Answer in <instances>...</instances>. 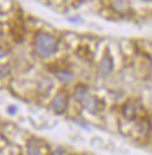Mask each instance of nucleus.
<instances>
[{
  "label": "nucleus",
  "instance_id": "1",
  "mask_svg": "<svg viewBox=\"0 0 152 155\" xmlns=\"http://www.w3.org/2000/svg\"><path fill=\"white\" fill-rule=\"evenodd\" d=\"M35 51L41 57H49L56 51L57 48V39L50 34L39 32L35 37Z\"/></svg>",
  "mask_w": 152,
  "mask_h": 155
},
{
  "label": "nucleus",
  "instance_id": "2",
  "mask_svg": "<svg viewBox=\"0 0 152 155\" xmlns=\"http://www.w3.org/2000/svg\"><path fill=\"white\" fill-rule=\"evenodd\" d=\"M66 105H67V98H66L65 95L63 94H59L55 97L51 102V108L57 114H62L64 112V110L66 109Z\"/></svg>",
  "mask_w": 152,
  "mask_h": 155
},
{
  "label": "nucleus",
  "instance_id": "3",
  "mask_svg": "<svg viewBox=\"0 0 152 155\" xmlns=\"http://www.w3.org/2000/svg\"><path fill=\"white\" fill-rule=\"evenodd\" d=\"M83 104L85 105V108L90 112H93V114H96L100 109V101L94 96H88L87 95L85 97V100L83 101Z\"/></svg>",
  "mask_w": 152,
  "mask_h": 155
},
{
  "label": "nucleus",
  "instance_id": "4",
  "mask_svg": "<svg viewBox=\"0 0 152 155\" xmlns=\"http://www.w3.org/2000/svg\"><path fill=\"white\" fill-rule=\"evenodd\" d=\"M100 70H101V73H102L103 75H108V74L113 71V60L110 57L106 56L105 58L101 60Z\"/></svg>",
  "mask_w": 152,
  "mask_h": 155
},
{
  "label": "nucleus",
  "instance_id": "5",
  "mask_svg": "<svg viewBox=\"0 0 152 155\" xmlns=\"http://www.w3.org/2000/svg\"><path fill=\"white\" fill-rule=\"evenodd\" d=\"M56 77L64 82H71L73 80V74L66 70H59L56 72Z\"/></svg>",
  "mask_w": 152,
  "mask_h": 155
},
{
  "label": "nucleus",
  "instance_id": "6",
  "mask_svg": "<svg viewBox=\"0 0 152 155\" xmlns=\"http://www.w3.org/2000/svg\"><path fill=\"white\" fill-rule=\"evenodd\" d=\"M136 112H137V109L132 104H127L124 107V109H123V114H124L126 118H128V119H133L136 117Z\"/></svg>",
  "mask_w": 152,
  "mask_h": 155
},
{
  "label": "nucleus",
  "instance_id": "7",
  "mask_svg": "<svg viewBox=\"0 0 152 155\" xmlns=\"http://www.w3.org/2000/svg\"><path fill=\"white\" fill-rule=\"evenodd\" d=\"M88 94H87V89L85 87H78L76 91H74V97H76V100H78V101H84L85 100V97L87 96Z\"/></svg>",
  "mask_w": 152,
  "mask_h": 155
},
{
  "label": "nucleus",
  "instance_id": "8",
  "mask_svg": "<svg viewBox=\"0 0 152 155\" xmlns=\"http://www.w3.org/2000/svg\"><path fill=\"white\" fill-rule=\"evenodd\" d=\"M28 152L30 155H39L40 153V147L35 142H29L28 143Z\"/></svg>",
  "mask_w": 152,
  "mask_h": 155
},
{
  "label": "nucleus",
  "instance_id": "9",
  "mask_svg": "<svg viewBox=\"0 0 152 155\" xmlns=\"http://www.w3.org/2000/svg\"><path fill=\"white\" fill-rule=\"evenodd\" d=\"M114 4H115L114 6L116 7V8H119V9H126V8H127L126 2H122V1H116V2H114Z\"/></svg>",
  "mask_w": 152,
  "mask_h": 155
}]
</instances>
